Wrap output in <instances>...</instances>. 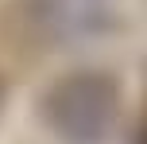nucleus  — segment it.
Returning <instances> with one entry per match:
<instances>
[{
	"label": "nucleus",
	"instance_id": "obj_1",
	"mask_svg": "<svg viewBox=\"0 0 147 144\" xmlns=\"http://www.w3.org/2000/svg\"><path fill=\"white\" fill-rule=\"evenodd\" d=\"M120 113V90L105 70H74L43 98V121L66 144H101Z\"/></svg>",
	"mask_w": 147,
	"mask_h": 144
}]
</instances>
